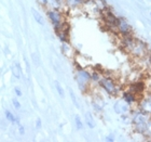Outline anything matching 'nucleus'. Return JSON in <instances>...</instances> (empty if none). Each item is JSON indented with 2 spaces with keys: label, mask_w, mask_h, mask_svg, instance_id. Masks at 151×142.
Listing matches in <instances>:
<instances>
[{
  "label": "nucleus",
  "mask_w": 151,
  "mask_h": 142,
  "mask_svg": "<svg viewBox=\"0 0 151 142\" xmlns=\"http://www.w3.org/2000/svg\"><path fill=\"white\" fill-rule=\"evenodd\" d=\"M70 97H71V100H73V104H75V106L76 107H80V105H79V103H78V100H77V97H76V95H75V92L73 91V90H70Z\"/></svg>",
  "instance_id": "obj_18"
},
{
  "label": "nucleus",
  "mask_w": 151,
  "mask_h": 142,
  "mask_svg": "<svg viewBox=\"0 0 151 142\" xmlns=\"http://www.w3.org/2000/svg\"><path fill=\"white\" fill-rule=\"evenodd\" d=\"M127 110H129V103L125 101H119L114 104V111H116L118 114L125 113Z\"/></svg>",
  "instance_id": "obj_7"
},
{
  "label": "nucleus",
  "mask_w": 151,
  "mask_h": 142,
  "mask_svg": "<svg viewBox=\"0 0 151 142\" xmlns=\"http://www.w3.org/2000/svg\"><path fill=\"white\" fill-rule=\"evenodd\" d=\"M91 79H93V80H98V79H99V76H98L97 73H93L91 75Z\"/></svg>",
  "instance_id": "obj_22"
},
{
  "label": "nucleus",
  "mask_w": 151,
  "mask_h": 142,
  "mask_svg": "<svg viewBox=\"0 0 151 142\" xmlns=\"http://www.w3.org/2000/svg\"><path fill=\"white\" fill-rule=\"evenodd\" d=\"M47 16H49L50 21L52 22V24H53L55 31L60 28V26L65 23L63 19V14L60 12H58L57 10H50V11L47 12Z\"/></svg>",
  "instance_id": "obj_2"
},
{
  "label": "nucleus",
  "mask_w": 151,
  "mask_h": 142,
  "mask_svg": "<svg viewBox=\"0 0 151 142\" xmlns=\"http://www.w3.org/2000/svg\"><path fill=\"white\" fill-rule=\"evenodd\" d=\"M12 103H13V106L15 107L16 110H21V103H19V101L17 100V99H13L12 100Z\"/></svg>",
  "instance_id": "obj_19"
},
{
  "label": "nucleus",
  "mask_w": 151,
  "mask_h": 142,
  "mask_svg": "<svg viewBox=\"0 0 151 142\" xmlns=\"http://www.w3.org/2000/svg\"><path fill=\"white\" fill-rule=\"evenodd\" d=\"M147 123L148 120L146 118L144 112H137V113L134 114V117H133V124L139 133H146V130H147Z\"/></svg>",
  "instance_id": "obj_1"
},
{
  "label": "nucleus",
  "mask_w": 151,
  "mask_h": 142,
  "mask_svg": "<svg viewBox=\"0 0 151 142\" xmlns=\"http://www.w3.org/2000/svg\"><path fill=\"white\" fill-rule=\"evenodd\" d=\"M140 109L144 113H150L151 114V97L149 99H146L140 103Z\"/></svg>",
  "instance_id": "obj_8"
},
{
  "label": "nucleus",
  "mask_w": 151,
  "mask_h": 142,
  "mask_svg": "<svg viewBox=\"0 0 151 142\" xmlns=\"http://www.w3.org/2000/svg\"><path fill=\"white\" fill-rule=\"evenodd\" d=\"M19 133H21V135H24L25 130H24V127H23L22 125H19Z\"/></svg>",
  "instance_id": "obj_23"
},
{
  "label": "nucleus",
  "mask_w": 151,
  "mask_h": 142,
  "mask_svg": "<svg viewBox=\"0 0 151 142\" xmlns=\"http://www.w3.org/2000/svg\"><path fill=\"white\" fill-rule=\"evenodd\" d=\"M54 84H55V88H56L57 92H58V95H60V97H62V98H64V97H65V92H64L63 87L60 86V84L58 82H55Z\"/></svg>",
  "instance_id": "obj_16"
},
{
  "label": "nucleus",
  "mask_w": 151,
  "mask_h": 142,
  "mask_svg": "<svg viewBox=\"0 0 151 142\" xmlns=\"http://www.w3.org/2000/svg\"><path fill=\"white\" fill-rule=\"evenodd\" d=\"M116 29L124 36L131 35V33H132V27H131V25L124 19H118Z\"/></svg>",
  "instance_id": "obj_5"
},
{
  "label": "nucleus",
  "mask_w": 151,
  "mask_h": 142,
  "mask_svg": "<svg viewBox=\"0 0 151 142\" xmlns=\"http://www.w3.org/2000/svg\"><path fill=\"white\" fill-rule=\"evenodd\" d=\"M106 140H107V141H113V138H111V137H107Z\"/></svg>",
  "instance_id": "obj_26"
},
{
  "label": "nucleus",
  "mask_w": 151,
  "mask_h": 142,
  "mask_svg": "<svg viewBox=\"0 0 151 142\" xmlns=\"http://www.w3.org/2000/svg\"><path fill=\"white\" fill-rule=\"evenodd\" d=\"M146 133H148L151 136V119L148 120V123H147V130H146Z\"/></svg>",
  "instance_id": "obj_20"
},
{
  "label": "nucleus",
  "mask_w": 151,
  "mask_h": 142,
  "mask_svg": "<svg viewBox=\"0 0 151 142\" xmlns=\"http://www.w3.org/2000/svg\"><path fill=\"white\" fill-rule=\"evenodd\" d=\"M104 19H105V22H106V24H107V25H109L110 27H116V28L118 19L113 15L110 11H106V12L104 13Z\"/></svg>",
  "instance_id": "obj_6"
},
{
  "label": "nucleus",
  "mask_w": 151,
  "mask_h": 142,
  "mask_svg": "<svg viewBox=\"0 0 151 142\" xmlns=\"http://www.w3.org/2000/svg\"><path fill=\"white\" fill-rule=\"evenodd\" d=\"M41 127V120H40V118H38L37 119V128H40Z\"/></svg>",
  "instance_id": "obj_24"
},
{
  "label": "nucleus",
  "mask_w": 151,
  "mask_h": 142,
  "mask_svg": "<svg viewBox=\"0 0 151 142\" xmlns=\"http://www.w3.org/2000/svg\"><path fill=\"white\" fill-rule=\"evenodd\" d=\"M77 80H78L80 89L84 91L85 88H86L88 85V82L91 80V75H90V73H88L86 71L79 70L78 72H77Z\"/></svg>",
  "instance_id": "obj_4"
},
{
  "label": "nucleus",
  "mask_w": 151,
  "mask_h": 142,
  "mask_svg": "<svg viewBox=\"0 0 151 142\" xmlns=\"http://www.w3.org/2000/svg\"><path fill=\"white\" fill-rule=\"evenodd\" d=\"M85 122H86V125H88L90 128H94L95 127V120L93 118V115H92L90 112H86L85 113Z\"/></svg>",
  "instance_id": "obj_12"
},
{
  "label": "nucleus",
  "mask_w": 151,
  "mask_h": 142,
  "mask_svg": "<svg viewBox=\"0 0 151 142\" xmlns=\"http://www.w3.org/2000/svg\"><path fill=\"white\" fill-rule=\"evenodd\" d=\"M123 98H124V101L127 102V103H133V102H135L136 98H135V95L132 93L131 91L129 92H124V95H123Z\"/></svg>",
  "instance_id": "obj_15"
},
{
  "label": "nucleus",
  "mask_w": 151,
  "mask_h": 142,
  "mask_svg": "<svg viewBox=\"0 0 151 142\" xmlns=\"http://www.w3.org/2000/svg\"><path fill=\"white\" fill-rule=\"evenodd\" d=\"M41 2L43 3V4H47V3H49V0H41Z\"/></svg>",
  "instance_id": "obj_25"
},
{
  "label": "nucleus",
  "mask_w": 151,
  "mask_h": 142,
  "mask_svg": "<svg viewBox=\"0 0 151 142\" xmlns=\"http://www.w3.org/2000/svg\"><path fill=\"white\" fill-rule=\"evenodd\" d=\"M32 16H34L35 21L38 23V24H39V25H44V19H43V16L41 15V14L39 12H38L37 10L32 9Z\"/></svg>",
  "instance_id": "obj_9"
},
{
  "label": "nucleus",
  "mask_w": 151,
  "mask_h": 142,
  "mask_svg": "<svg viewBox=\"0 0 151 142\" xmlns=\"http://www.w3.org/2000/svg\"><path fill=\"white\" fill-rule=\"evenodd\" d=\"M12 73L14 77L17 79H19L22 77V71H21V66H19V63H14L12 66Z\"/></svg>",
  "instance_id": "obj_11"
},
{
  "label": "nucleus",
  "mask_w": 151,
  "mask_h": 142,
  "mask_svg": "<svg viewBox=\"0 0 151 142\" xmlns=\"http://www.w3.org/2000/svg\"><path fill=\"white\" fill-rule=\"evenodd\" d=\"M75 122H76V126H77V128H78V129H82V128H83V124H82L80 116L76 115V116H75Z\"/></svg>",
  "instance_id": "obj_17"
},
{
  "label": "nucleus",
  "mask_w": 151,
  "mask_h": 142,
  "mask_svg": "<svg viewBox=\"0 0 151 142\" xmlns=\"http://www.w3.org/2000/svg\"><path fill=\"white\" fill-rule=\"evenodd\" d=\"M99 85L105 91L109 93V95H116L118 89H116V82H113L112 79L109 78V77H104L99 80Z\"/></svg>",
  "instance_id": "obj_3"
},
{
  "label": "nucleus",
  "mask_w": 151,
  "mask_h": 142,
  "mask_svg": "<svg viewBox=\"0 0 151 142\" xmlns=\"http://www.w3.org/2000/svg\"><path fill=\"white\" fill-rule=\"evenodd\" d=\"M65 3L69 8H78L83 3V0H65Z\"/></svg>",
  "instance_id": "obj_14"
},
{
  "label": "nucleus",
  "mask_w": 151,
  "mask_h": 142,
  "mask_svg": "<svg viewBox=\"0 0 151 142\" xmlns=\"http://www.w3.org/2000/svg\"><path fill=\"white\" fill-rule=\"evenodd\" d=\"M4 115H6V118L9 120V122H11V123H17V124H19V118H16L15 115H14L12 112H10L9 110L4 111Z\"/></svg>",
  "instance_id": "obj_13"
},
{
  "label": "nucleus",
  "mask_w": 151,
  "mask_h": 142,
  "mask_svg": "<svg viewBox=\"0 0 151 142\" xmlns=\"http://www.w3.org/2000/svg\"><path fill=\"white\" fill-rule=\"evenodd\" d=\"M14 92H15V95H17V97H21V95H23L22 91H21V89H19V87H15V88H14Z\"/></svg>",
  "instance_id": "obj_21"
},
{
  "label": "nucleus",
  "mask_w": 151,
  "mask_h": 142,
  "mask_svg": "<svg viewBox=\"0 0 151 142\" xmlns=\"http://www.w3.org/2000/svg\"><path fill=\"white\" fill-rule=\"evenodd\" d=\"M131 88H132L131 92L134 95H137V93H140L144 90V84L142 82H135V84H133Z\"/></svg>",
  "instance_id": "obj_10"
}]
</instances>
